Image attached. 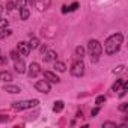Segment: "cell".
Returning a JSON list of instances; mask_svg holds the SVG:
<instances>
[{
	"label": "cell",
	"mask_w": 128,
	"mask_h": 128,
	"mask_svg": "<svg viewBox=\"0 0 128 128\" xmlns=\"http://www.w3.org/2000/svg\"><path fill=\"white\" fill-rule=\"evenodd\" d=\"M88 53L90 54V60L94 63H96L100 56L102 54V44L98 39H89V42H88Z\"/></svg>",
	"instance_id": "7a4b0ae2"
},
{
	"label": "cell",
	"mask_w": 128,
	"mask_h": 128,
	"mask_svg": "<svg viewBox=\"0 0 128 128\" xmlns=\"http://www.w3.org/2000/svg\"><path fill=\"white\" fill-rule=\"evenodd\" d=\"M29 17H30V9H29V8L20 9V20L26 21V20H29Z\"/></svg>",
	"instance_id": "9a60e30c"
},
{
	"label": "cell",
	"mask_w": 128,
	"mask_h": 128,
	"mask_svg": "<svg viewBox=\"0 0 128 128\" xmlns=\"http://www.w3.org/2000/svg\"><path fill=\"white\" fill-rule=\"evenodd\" d=\"M9 57H11L12 60H17V59H20V53H18L17 50H12V51L9 53Z\"/></svg>",
	"instance_id": "cb8c5ba5"
},
{
	"label": "cell",
	"mask_w": 128,
	"mask_h": 128,
	"mask_svg": "<svg viewBox=\"0 0 128 128\" xmlns=\"http://www.w3.org/2000/svg\"><path fill=\"white\" fill-rule=\"evenodd\" d=\"M12 35V30L11 29H2V30H0V39H3V38H6V36H11Z\"/></svg>",
	"instance_id": "44dd1931"
},
{
	"label": "cell",
	"mask_w": 128,
	"mask_h": 128,
	"mask_svg": "<svg viewBox=\"0 0 128 128\" xmlns=\"http://www.w3.org/2000/svg\"><path fill=\"white\" fill-rule=\"evenodd\" d=\"M77 8H78V3H77V2H76V3H72V5H71V6H70V9H68V11H76V9H77Z\"/></svg>",
	"instance_id": "f546056e"
},
{
	"label": "cell",
	"mask_w": 128,
	"mask_h": 128,
	"mask_svg": "<svg viewBox=\"0 0 128 128\" xmlns=\"http://www.w3.org/2000/svg\"><path fill=\"white\" fill-rule=\"evenodd\" d=\"M84 71H86V66H84L83 59H77L72 65H71V68H70L71 76H72V77H77V78L83 77V76H84Z\"/></svg>",
	"instance_id": "277c9868"
},
{
	"label": "cell",
	"mask_w": 128,
	"mask_h": 128,
	"mask_svg": "<svg viewBox=\"0 0 128 128\" xmlns=\"http://www.w3.org/2000/svg\"><path fill=\"white\" fill-rule=\"evenodd\" d=\"M39 50H41V54H44V53L47 51V45H45V44H44V45H41V47H39Z\"/></svg>",
	"instance_id": "4dcf8cb0"
},
{
	"label": "cell",
	"mask_w": 128,
	"mask_h": 128,
	"mask_svg": "<svg viewBox=\"0 0 128 128\" xmlns=\"http://www.w3.org/2000/svg\"><path fill=\"white\" fill-rule=\"evenodd\" d=\"M6 57H2V56H0V65H5V63H6Z\"/></svg>",
	"instance_id": "d6a6232c"
},
{
	"label": "cell",
	"mask_w": 128,
	"mask_h": 128,
	"mask_svg": "<svg viewBox=\"0 0 128 128\" xmlns=\"http://www.w3.org/2000/svg\"><path fill=\"white\" fill-rule=\"evenodd\" d=\"M39 45H41V41H39L38 38H32V39H30V42H29V47H30V50H36Z\"/></svg>",
	"instance_id": "ac0fdd59"
},
{
	"label": "cell",
	"mask_w": 128,
	"mask_h": 128,
	"mask_svg": "<svg viewBox=\"0 0 128 128\" xmlns=\"http://www.w3.org/2000/svg\"><path fill=\"white\" fill-rule=\"evenodd\" d=\"M35 89L41 94H48L51 90V83H48L47 80H38L35 83Z\"/></svg>",
	"instance_id": "8992f818"
},
{
	"label": "cell",
	"mask_w": 128,
	"mask_h": 128,
	"mask_svg": "<svg viewBox=\"0 0 128 128\" xmlns=\"http://www.w3.org/2000/svg\"><path fill=\"white\" fill-rule=\"evenodd\" d=\"M126 90H128V83H126V82H124V84H122V86H120V89L118 90V92H119V94H118V96H119V98L125 96V95H126Z\"/></svg>",
	"instance_id": "d6986e66"
},
{
	"label": "cell",
	"mask_w": 128,
	"mask_h": 128,
	"mask_svg": "<svg viewBox=\"0 0 128 128\" xmlns=\"http://www.w3.org/2000/svg\"><path fill=\"white\" fill-rule=\"evenodd\" d=\"M44 78H45L48 83H53V84H57V83H60V78H59V76H57L56 72H53V71H44Z\"/></svg>",
	"instance_id": "ba28073f"
},
{
	"label": "cell",
	"mask_w": 128,
	"mask_h": 128,
	"mask_svg": "<svg viewBox=\"0 0 128 128\" xmlns=\"http://www.w3.org/2000/svg\"><path fill=\"white\" fill-rule=\"evenodd\" d=\"M124 82H125L124 78H118V80L113 83V86H112V92H118V90L120 89V86L124 84Z\"/></svg>",
	"instance_id": "e0dca14e"
},
{
	"label": "cell",
	"mask_w": 128,
	"mask_h": 128,
	"mask_svg": "<svg viewBox=\"0 0 128 128\" xmlns=\"http://www.w3.org/2000/svg\"><path fill=\"white\" fill-rule=\"evenodd\" d=\"M3 90H5V92H8V94H12V95H15V94H20V92H21V89H20L17 84H11V83H6V84L3 86Z\"/></svg>",
	"instance_id": "8fae6325"
},
{
	"label": "cell",
	"mask_w": 128,
	"mask_h": 128,
	"mask_svg": "<svg viewBox=\"0 0 128 128\" xmlns=\"http://www.w3.org/2000/svg\"><path fill=\"white\" fill-rule=\"evenodd\" d=\"M42 57H44V62H54V60H57V53L54 50H47L42 54Z\"/></svg>",
	"instance_id": "30bf717a"
},
{
	"label": "cell",
	"mask_w": 128,
	"mask_h": 128,
	"mask_svg": "<svg viewBox=\"0 0 128 128\" xmlns=\"http://www.w3.org/2000/svg\"><path fill=\"white\" fill-rule=\"evenodd\" d=\"M122 71H124V66H122V65H119V66H118V68H116V70H114L113 72L116 74V72H122Z\"/></svg>",
	"instance_id": "1f68e13d"
},
{
	"label": "cell",
	"mask_w": 128,
	"mask_h": 128,
	"mask_svg": "<svg viewBox=\"0 0 128 128\" xmlns=\"http://www.w3.org/2000/svg\"><path fill=\"white\" fill-rule=\"evenodd\" d=\"M17 51L20 53V56H23V57H27L29 54H30V47H29V42H18V45H17Z\"/></svg>",
	"instance_id": "52a82bcc"
},
{
	"label": "cell",
	"mask_w": 128,
	"mask_h": 128,
	"mask_svg": "<svg viewBox=\"0 0 128 128\" xmlns=\"http://www.w3.org/2000/svg\"><path fill=\"white\" fill-rule=\"evenodd\" d=\"M15 8V5H14V2H11V0H9V2H6V5H5V9L8 11V12H11L12 9Z\"/></svg>",
	"instance_id": "d4e9b609"
},
{
	"label": "cell",
	"mask_w": 128,
	"mask_h": 128,
	"mask_svg": "<svg viewBox=\"0 0 128 128\" xmlns=\"http://www.w3.org/2000/svg\"><path fill=\"white\" fill-rule=\"evenodd\" d=\"M63 107H65V102H63L62 100H57V101H54V104H53V112H54V113H60V112L63 110Z\"/></svg>",
	"instance_id": "4fadbf2b"
},
{
	"label": "cell",
	"mask_w": 128,
	"mask_h": 128,
	"mask_svg": "<svg viewBox=\"0 0 128 128\" xmlns=\"http://www.w3.org/2000/svg\"><path fill=\"white\" fill-rule=\"evenodd\" d=\"M82 116H83V112H82V110H80V112H77V118H82Z\"/></svg>",
	"instance_id": "836d02e7"
},
{
	"label": "cell",
	"mask_w": 128,
	"mask_h": 128,
	"mask_svg": "<svg viewBox=\"0 0 128 128\" xmlns=\"http://www.w3.org/2000/svg\"><path fill=\"white\" fill-rule=\"evenodd\" d=\"M12 118L11 116H6V114H0V124H3V122H9Z\"/></svg>",
	"instance_id": "4316f807"
},
{
	"label": "cell",
	"mask_w": 128,
	"mask_h": 128,
	"mask_svg": "<svg viewBox=\"0 0 128 128\" xmlns=\"http://www.w3.org/2000/svg\"><path fill=\"white\" fill-rule=\"evenodd\" d=\"M14 5H15V8L20 11V9L26 8V5H27V0H15V2H14Z\"/></svg>",
	"instance_id": "ffe728a7"
},
{
	"label": "cell",
	"mask_w": 128,
	"mask_h": 128,
	"mask_svg": "<svg viewBox=\"0 0 128 128\" xmlns=\"http://www.w3.org/2000/svg\"><path fill=\"white\" fill-rule=\"evenodd\" d=\"M27 76H29V78H36L39 74H41V65L38 62H32L30 65L27 66Z\"/></svg>",
	"instance_id": "5b68a950"
},
{
	"label": "cell",
	"mask_w": 128,
	"mask_h": 128,
	"mask_svg": "<svg viewBox=\"0 0 128 128\" xmlns=\"http://www.w3.org/2000/svg\"><path fill=\"white\" fill-rule=\"evenodd\" d=\"M128 110V102H122L119 106V112H126Z\"/></svg>",
	"instance_id": "83f0119b"
},
{
	"label": "cell",
	"mask_w": 128,
	"mask_h": 128,
	"mask_svg": "<svg viewBox=\"0 0 128 128\" xmlns=\"http://www.w3.org/2000/svg\"><path fill=\"white\" fill-rule=\"evenodd\" d=\"M15 63H14V68H15V71L18 72V74H24L26 72V63H24V60L23 59H17V60H14Z\"/></svg>",
	"instance_id": "9c48e42d"
},
{
	"label": "cell",
	"mask_w": 128,
	"mask_h": 128,
	"mask_svg": "<svg viewBox=\"0 0 128 128\" xmlns=\"http://www.w3.org/2000/svg\"><path fill=\"white\" fill-rule=\"evenodd\" d=\"M0 80L5 82V83H11L14 80V77H12V74L9 71H2V72H0Z\"/></svg>",
	"instance_id": "7c38bea8"
},
{
	"label": "cell",
	"mask_w": 128,
	"mask_h": 128,
	"mask_svg": "<svg viewBox=\"0 0 128 128\" xmlns=\"http://www.w3.org/2000/svg\"><path fill=\"white\" fill-rule=\"evenodd\" d=\"M8 26H9V21H8V20L0 18V29H6Z\"/></svg>",
	"instance_id": "484cf974"
},
{
	"label": "cell",
	"mask_w": 128,
	"mask_h": 128,
	"mask_svg": "<svg viewBox=\"0 0 128 128\" xmlns=\"http://www.w3.org/2000/svg\"><path fill=\"white\" fill-rule=\"evenodd\" d=\"M98 113H100V107H98V106H96L95 108H92V110H90V116H92V118H95Z\"/></svg>",
	"instance_id": "f1b7e54d"
},
{
	"label": "cell",
	"mask_w": 128,
	"mask_h": 128,
	"mask_svg": "<svg viewBox=\"0 0 128 128\" xmlns=\"http://www.w3.org/2000/svg\"><path fill=\"white\" fill-rule=\"evenodd\" d=\"M124 44V35L120 32H116L113 35H110L106 41H104V47H102V51L107 54V56H113L116 54L120 47Z\"/></svg>",
	"instance_id": "6da1fadb"
},
{
	"label": "cell",
	"mask_w": 128,
	"mask_h": 128,
	"mask_svg": "<svg viewBox=\"0 0 128 128\" xmlns=\"http://www.w3.org/2000/svg\"><path fill=\"white\" fill-rule=\"evenodd\" d=\"M2 11H3V9H2V6H0V14H2Z\"/></svg>",
	"instance_id": "e575fe53"
},
{
	"label": "cell",
	"mask_w": 128,
	"mask_h": 128,
	"mask_svg": "<svg viewBox=\"0 0 128 128\" xmlns=\"http://www.w3.org/2000/svg\"><path fill=\"white\" fill-rule=\"evenodd\" d=\"M101 126L102 128H118V124L116 122H112V120H107V122H102Z\"/></svg>",
	"instance_id": "603a6c76"
},
{
	"label": "cell",
	"mask_w": 128,
	"mask_h": 128,
	"mask_svg": "<svg viewBox=\"0 0 128 128\" xmlns=\"http://www.w3.org/2000/svg\"><path fill=\"white\" fill-rule=\"evenodd\" d=\"M84 54H86V48H84V47H77V48L74 50V56H76L77 59H83Z\"/></svg>",
	"instance_id": "2e32d148"
},
{
	"label": "cell",
	"mask_w": 128,
	"mask_h": 128,
	"mask_svg": "<svg viewBox=\"0 0 128 128\" xmlns=\"http://www.w3.org/2000/svg\"><path fill=\"white\" fill-rule=\"evenodd\" d=\"M38 104H39V100H36V98H33V100H24V101H15V102H12V108L21 112V110L33 108Z\"/></svg>",
	"instance_id": "3957f363"
},
{
	"label": "cell",
	"mask_w": 128,
	"mask_h": 128,
	"mask_svg": "<svg viewBox=\"0 0 128 128\" xmlns=\"http://www.w3.org/2000/svg\"><path fill=\"white\" fill-rule=\"evenodd\" d=\"M54 70L57 72H65L66 71V65L63 62H59V60H54Z\"/></svg>",
	"instance_id": "5bb4252c"
},
{
	"label": "cell",
	"mask_w": 128,
	"mask_h": 128,
	"mask_svg": "<svg viewBox=\"0 0 128 128\" xmlns=\"http://www.w3.org/2000/svg\"><path fill=\"white\" fill-rule=\"evenodd\" d=\"M106 100H107V98H106L104 95H98V96L95 98V104H96L98 107H101V106H102V104L106 102Z\"/></svg>",
	"instance_id": "7402d4cb"
}]
</instances>
